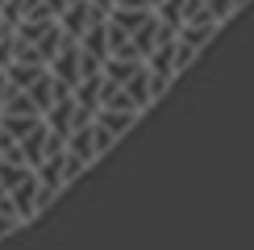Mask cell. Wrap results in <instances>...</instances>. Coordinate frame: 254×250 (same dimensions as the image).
<instances>
[{"mask_svg": "<svg viewBox=\"0 0 254 250\" xmlns=\"http://www.w3.org/2000/svg\"><path fill=\"white\" fill-rule=\"evenodd\" d=\"M21 154H25V163L34 167V171L50 159V125H46V117H42L38 129H29L25 138H21Z\"/></svg>", "mask_w": 254, "mask_h": 250, "instance_id": "3957f363", "label": "cell"}, {"mask_svg": "<svg viewBox=\"0 0 254 250\" xmlns=\"http://www.w3.org/2000/svg\"><path fill=\"white\" fill-rule=\"evenodd\" d=\"M67 154H75V159H83V163H96L100 159V142H96V121L92 125H79L75 133L67 138Z\"/></svg>", "mask_w": 254, "mask_h": 250, "instance_id": "277c9868", "label": "cell"}, {"mask_svg": "<svg viewBox=\"0 0 254 250\" xmlns=\"http://www.w3.org/2000/svg\"><path fill=\"white\" fill-rule=\"evenodd\" d=\"M217 29H221V21H184V25H179V38L192 42L196 50H204L208 42L217 38Z\"/></svg>", "mask_w": 254, "mask_h": 250, "instance_id": "ba28073f", "label": "cell"}, {"mask_svg": "<svg viewBox=\"0 0 254 250\" xmlns=\"http://www.w3.org/2000/svg\"><path fill=\"white\" fill-rule=\"evenodd\" d=\"M38 125H42V113H0V129L13 133V138H25Z\"/></svg>", "mask_w": 254, "mask_h": 250, "instance_id": "9c48e42d", "label": "cell"}, {"mask_svg": "<svg viewBox=\"0 0 254 250\" xmlns=\"http://www.w3.org/2000/svg\"><path fill=\"white\" fill-rule=\"evenodd\" d=\"M46 125L55 133H63V138H71V133L79 129V100H75V92L63 96V100H55V109L46 113Z\"/></svg>", "mask_w": 254, "mask_h": 250, "instance_id": "7a4b0ae2", "label": "cell"}, {"mask_svg": "<svg viewBox=\"0 0 254 250\" xmlns=\"http://www.w3.org/2000/svg\"><path fill=\"white\" fill-rule=\"evenodd\" d=\"M29 175H34V167H29V163H8V159H0V188L13 192V188L25 184Z\"/></svg>", "mask_w": 254, "mask_h": 250, "instance_id": "8fae6325", "label": "cell"}, {"mask_svg": "<svg viewBox=\"0 0 254 250\" xmlns=\"http://www.w3.org/2000/svg\"><path fill=\"white\" fill-rule=\"evenodd\" d=\"M8 96H13V79H8V71L0 67V109L8 104Z\"/></svg>", "mask_w": 254, "mask_h": 250, "instance_id": "5bb4252c", "label": "cell"}, {"mask_svg": "<svg viewBox=\"0 0 254 250\" xmlns=\"http://www.w3.org/2000/svg\"><path fill=\"white\" fill-rule=\"evenodd\" d=\"M8 196H13L17 213L25 217V221H34V213H42V204H38V200H42V184H38V171L29 175L25 184H17V188H13V192H8Z\"/></svg>", "mask_w": 254, "mask_h": 250, "instance_id": "5b68a950", "label": "cell"}, {"mask_svg": "<svg viewBox=\"0 0 254 250\" xmlns=\"http://www.w3.org/2000/svg\"><path fill=\"white\" fill-rule=\"evenodd\" d=\"M158 17L167 21V25H184V17H188V0H158Z\"/></svg>", "mask_w": 254, "mask_h": 250, "instance_id": "7c38bea8", "label": "cell"}, {"mask_svg": "<svg viewBox=\"0 0 254 250\" xmlns=\"http://www.w3.org/2000/svg\"><path fill=\"white\" fill-rule=\"evenodd\" d=\"M196 55H200V50L192 46V42H184V38H179V50H175V71H188V67L196 62Z\"/></svg>", "mask_w": 254, "mask_h": 250, "instance_id": "4fadbf2b", "label": "cell"}, {"mask_svg": "<svg viewBox=\"0 0 254 250\" xmlns=\"http://www.w3.org/2000/svg\"><path fill=\"white\" fill-rule=\"evenodd\" d=\"M137 117H142L137 109H100L96 113V125L104 133H113V138H125V133L137 125Z\"/></svg>", "mask_w": 254, "mask_h": 250, "instance_id": "8992f818", "label": "cell"}, {"mask_svg": "<svg viewBox=\"0 0 254 250\" xmlns=\"http://www.w3.org/2000/svg\"><path fill=\"white\" fill-rule=\"evenodd\" d=\"M50 71H55L63 83L79 88V79H83V46H79L75 38H67V42H63V50L55 55V62H50Z\"/></svg>", "mask_w": 254, "mask_h": 250, "instance_id": "6da1fadb", "label": "cell"}, {"mask_svg": "<svg viewBox=\"0 0 254 250\" xmlns=\"http://www.w3.org/2000/svg\"><path fill=\"white\" fill-rule=\"evenodd\" d=\"M4 71H8V79H13V88H34V79H38L46 67H42V62H21V59H13Z\"/></svg>", "mask_w": 254, "mask_h": 250, "instance_id": "30bf717a", "label": "cell"}, {"mask_svg": "<svg viewBox=\"0 0 254 250\" xmlns=\"http://www.w3.org/2000/svg\"><path fill=\"white\" fill-rule=\"evenodd\" d=\"M146 67V59H125V55H109L104 59V79H113V83H129L137 71Z\"/></svg>", "mask_w": 254, "mask_h": 250, "instance_id": "52a82bcc", "label": "cell"}]
</instances>
